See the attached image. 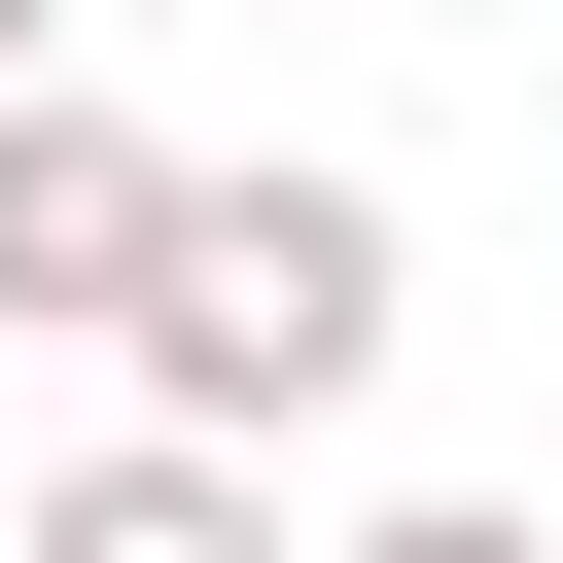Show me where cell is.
I'll return each instance as SVG.
<instances>
[{
    "mask_svg": "<svg viewBox=\"0 0 563 563\" xmlns=\"http://www.w3.org/2000/svg\"><path fill=\"white\" fill-rule=\"evenodd\" d=\"M141 211H176V141H141L106 70H0V317H35V352H106Z\"/></svg>",
    "mask_w": 563,
    "mask_h": 563,
    "instance_id": "cell-2",
    "label": "cell"
},
{
    "mask_svg": "<svg viewBox=\"0 0 563 563\" xmlns=\"http://www.w3.org/2000/svg\"><path fill=\"white\" fill-rule=\"evenodd\" d=\"M317 563H563L528 493H387V528H317Z\"/></svg>",
    "mask_w": 563,
    "mask_h": 563,
    "instance_id": "cell-4",
    "label": "cell"
},
{
    "mask_svg": "<svg viewBox=\"0 0 563 563\" xmlns=\"http://www.w3.org/2000/svg\"><path fill=\"white\" fill-rule=\"evenodd\" d=\"M387 352H422V211H387V176H317V141H282V176H176V211H141V282H106V387H141V422H211V457L352 422Z\"/></svg>",
    "mask_w": 563,
    "mask_h": 563,
    "instance_id": "cell-1",
    "label": "cell"
},
{
    "mask_svg": "<svg viewBox=\"0 0 563 563\" xmlns=\"http://www.w3.org/2000/svg\"><path fill=\"white\" fill-rule=\"evenodd\" d=\"M0 563H317V528H282V457L106 422V457H35V493H0Z\"/></svg>",
    "mask_w": 563,
    "mask_h": 563,
    "instance_id": "cell-3",
    "label": "cell"
},
{
    "mask_svg": "<svg viewBox=\"0 0 563 563\" xmlns=\"http://www.w3.org/2000/svg\"><path fill=\"white\" fill-rule=\"evenodd\" d=\"M0 70H70V0H0Z\"/></svg>",
    "mask_w": 563,
    "mask_h": 563,
    "instance_id": "cell-5",
    "label": "cell"
}]
</instances>
